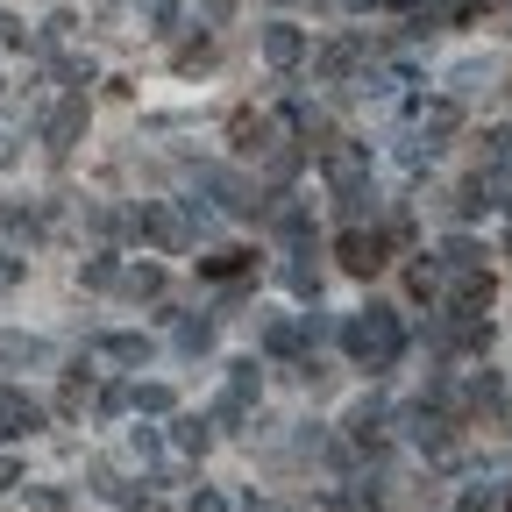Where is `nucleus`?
<instances>
[{"instance_id":"nucleus-1","label":"nucleus","mask_w":512,"mask_h":512,"mask_svg":"<svg viewBox=\"0 0 512 512\" xmlns=\"http://www.w3.org/2000/svg\"><path fill=\"white\" fill-rule=\"evenodd\" d=\"M342 349H349L363 370H392V363H399V349H406V328H399V313L370 306V313L342 320Z\"/></svg>"},{"instance_id":"nucleus-2","label":"nucleus","mask_w":512,"mask_h":512,"mask_svg":"<svg viewBox=\"0 0 512 512\" xmlns=\"http://www.w3.org/2000/svg\"><path fill=\"white\" fill-rule=\"evenodd\" d=\"M121 228H136V235H150L157 249H185V242H192V207L178 214L171 200H150V207H136V214H121Z\"/></svg>"},{"instance_id":"nucleus-3","label":"nucleus","mask_w":512,"mask_h":512,"mask_svg":"<svg viewBox=\"0 0 512 512\" xmlns=\"http://www.w3.org/2000/svg\"><path fill=\"white\" fill-rule=\"evenodd\" d=\"M256 392H264V370H256V356L228 363V392H221V406H214V427H242L249 406H256Z\"/></svg>"},{"instance_id":"nucleus-4","label":"nucleus","mask_w":512,"mask_h":512,"mask_svg":"<svg viewBox=\"0 0 512 512\" xmlns=\"http://www.w3.org/2000/svg\"><path fill=\"white\" fill-rule=\"evenodd\" d=\"M335 256H342V271L377 278V271H384V256H392V235H384V228H349V235L335 242Z\"/></svg>"},{"instance_id":"nucleus-5","label":"nucleus","mask_w":512,"mask_h":512,"mask_svg":"<svg viewBox=\"0 0 512 512\" xmlns=\"http://www.w3.org/2000/svg\"><path fill=\"white\" fill-rule=\"evenodd\" d=\"M200 192H214V200H221V214H242V221H249V214H264V200H256V192H249L242 178H228V171H214V164L200 171Z\"/></svg>"},{"instance_id":"nucleus-6","label":"nucleus","mask_w":512,"mask_h":512,"mask_svg":"<svg viewBox=\"0 0 512 512\" xmlns=\"http://www.w3.org/2000/svg\"><path fill=\"white\" fill-rule=\"evenodd\" d=\"M228 136H235V150H242V157H271V150L285 143L271 114H235V121H228Z\"/></svg>"},{"instance_id":"nucleus-7","label":"nucleus","mask_w":512,"mask_h":512,"mask_svg":"<svg viewBox=\"0 0 512 512\" xmlns=\"http://www.w3.org/2000/svg\"><path fill=\"white\" fill-rule=\"evenodd\" d=\"M43 427V406L29 392H15V384H0V441H15V434H36Z\"/></svg>"},{"instance_id":"nucleus-8","label":"nucleus","mask_w":512,"mask_h":512,"mask_svg":"<svg viewBox=\"0 0 512 512\" xmlns=\"http://www.w3.org/2000/svg\"><path fill=\"white\" fill-rule=\"evenodd\" d=\"M79 136H86V93H72V100L43 121V143H50V150H72Z\"/></svg>"},{"instance_id":"nucleus-9","label":"nucleus","mask_w":512,"mask_h":512,"mask_svg":"<svg viewBox=\"0 0 512 512\" xmlns=\"http://www.w3.org/2000/svg\"><path fill=\"white\" fill-rule=\"evenodd\" d=\"M363 50H370L363 36H342V43H328V50L313 57V79H349L356 64H363Z\"/></svg>"},{"instance_id":"nucleus-10","label":"nucleus","mask_w":512,"mask_h":512,"mask_svg":"<svg viewBox=\"0 0 512 512\" xmlns=\"http://www.w3.org/2000/svg\"><path fill=\"white\" fill-rule=\"evenodd\" d=\"M320 171H328L335 185H356L370 171V150L363 143H328V150H320Z\"/></svg>"},{"instance_id":"nucleus-11","label":"nucleus","mask_w":512,"mask_h":512,"mask_svg":"<svg viewBox=\"0 0 512 512\" xmlns=\"http://www.w3.org/2000/svg\"><path fill=\"white\" fill-rule=\"evenodd\" d=\"M299 349H306V320L271 313V320H264V356H278V363H285V356H299Z\"/></svg>"},{"instance_id":"nucleus-12","label":"nucleus","mask_w":512,"mask_h":512,"mask_svg":"<svg viewBox=\"0 0 512 512\" xmlns=\"http://www.w3.org/2000/svg\"><path fill=\"white\" fill-rule=\"evenodd\" d=\"M491 306V278L484 271H456L448 278V313H484Z\"/></svg>"},{"instance_id":"nucleus-13","label":"nucleus","mask_w":512,"mask_h":512,"mask_svg":"<svg viewBox=\"0 0 512 512\" xmlns=\"http://www.w3.org/2000/svg\"><path fill=\"white\" fill-rule=\"evenodd\" d=\"M264 57L278 64V72H292V64L306 57V29H292V22H271V29H264Z\"/></svg>"},{"instance_id":"nucleus-14","label":"nucleus","mask_w":512,"mask_h":512,"mask_svg":"<svg viewBox=\"0 0 512 512\" xmlns=\"http://www.w3.org/2000/svg\"><path fill=\"white\" fill-rule=\"evenodd\" d=\"M434 271H448V278H456V271H484V249H477L470 235H448V242L434 249Z\"/></svg>"},{"instance_id":"nucleus-15","label":"nucleus","mask_w":512,"mask_h":512,"mask_svg":"<svg viewBox=\"0 0 512 512\" xmlns=\"http://www.w3.org/2000/svg\"><path fill=\"white\" fill-rule=\"evenodd\" d=\"M93 356L136 370V363H150V335H100V342H93Z\"/></svg>"},{"instance_id":"nucleus-16","label":"nucleus","mask_w":512,"mask_h":512,"mask_svg":"<svg viewBox=\"0 0 512 512\" xmlns=\"http://www.w3.org/2000/svg\"><path fill=\"white\" fill-rule=\"evenodd\" d=\"M413 441L427 448V456H448V448H456V434H448V420H441V413H427V406L413 413Z\"/></svg>"},{"instance_id":"nucleus-17","label":"nucleus","mask_w":512,"mask_h":512,"mask_svg":"<svg viewBox=\"0 0 512 512\" xmlns=\"http://www.w3.org/2000/svg\"><path fill=\"white\" fill-rule=\"evenodd\" d=\"M0 363L22 370V363H50V342L43 335H0Z\"/></svg>"},{"instance_id":"nucleus-18","label":"nucleus","mask_w":512,"mask_h":512,"mask_svg":"<svg viewBox=\"0 0 512 512\" xmlns=\"http://www.w3.org/2000/svg\"><path fill=\"white\" fill-rule=\"evenodd\" d=\"M349 441H356V448H377V441H384V406H377V399H363V406L349 413Z\"/></svg>"},{"instance_id":"nucleus-19","label":"nucleus","mask_w":512,"mask_h":512,"mask_svg":"<svg viewBox=\"0 0 512 512\" xmlns=\"http://www.w3.org/2000/svg\"><path fill=\"white\" fill-rule=\"evenodd\" d=\"M249 271V249H214V256H200V278H242Z\"/></svg>"},{"instance_id":"nucleus-20","label":"nucleus","mask_w":512,"mask_h":512,"mask_svg":"<svg viewBox=\"0 0 512 512\" xmlns=\"http://www.w3.org/2000/svg\"><path fill=\"white\" fill-rule=\"evenodd\" d=\"M505 491H512V484H491V477H484V484H463L456 512H491V505H505Z\"/></svg>"},{"instance_id":"nucleus-21","label":"nucleus","mask_w":512,"mask_h":512,"mask_svg":"<svg viewBox=\"0 0 512 512\" xmlns=\"http://www.w3.org/2000/svg\"><path fill=\"white\" fill-rule=\"evenodd\" d=\"M178 448H185V456H207V448H214V420H200V413L178 420Z\"/></svg>"},{"instance_id":"nucleus-22","label":"nucleus","mask_w":512,"mask_h":512,"mask_svg":"<svg viewBox=\"0 0 512 512\" xmlns=\"http://www.w3.org/2000/svg\"><path fill=\"white\" fill-rule=\"evenodd\" d=\"M342 207H349V221H363V214L377 221V185H370V178H356V185H342Z\"/></svg>"},{"instance_id":"nucleus-23","label":"nucleus","mask_w":512,"mask_h":512,"mask_svg":"<svg viewBox=\"0 0 512 512\" xmlns=\"http://www.w3.org/2000/svg\"><path fill=\"white\" fill-rule=\"evenodd\" d=\"M178 349L185 356H207L214 349V320H178Z\"/></svg>"},{"instance_id":"nucleus-24","label":"nucleus","mask_w":512,"mask_h":512,"mask_svg":"<svg viewBox=\"0 0 512 512\" xmlns=\"http://www.w3.org/2000/svg\"><path fill=\"white\" fill-rule=\"evenodd\" d=\"M93 491H100V498H114V505H150V498H143L136 484H121L114 470H93Z\"/></svg>"},{"instance_id":"nucleus-25","label":"nucleus","mask_w":512,"mask_h":512,"mask_svg":"<svg viewBox=\"0 0 512 512\" xmlns=\"http://www.w3.org/2000/svg\"><path fill=\"white\" fill-rule=\"evenodd\" d=\"M121 285L136 292V299H157V292H164V271H157V264H136V271H121Z\"/></svg>"},{"instance_id":"nucleus-26","label":"nucleus","mask_w":512,"mask_h":512,"mask_svg":"<svg viewBox=\"0 0 512 512\" xmlns=\"http://www.w3.org/2000/svg\"><path fill=\"white\" fill-rule=\"evenodd\" d=\"M128 406H143V413H171L178 399H171V384H136V392H128Z\"/></svg>"},{"instance_id":"nucleus-27","label":"nucleus","mask_w":512,"mask_h":512,"mask_svg":"<svg viewBox=\"0 0 512 512\" xmlns=\"http://www.w3.org/2000/svg\"><path fill=\"white\" fill-rule=\"evenodd\" d=\"M79 278H86V285H121V264H114V256H86Z\"/></svg>"},{"instance_id":"nucleus-28","label":"nucleus","mask_w":512,"mask_h":512,"mask_svg":"<svg viewBox=\"0 0 512 512\" xmlns=\"http://www.w3.org/2000/svg\"><path fill=\"white\" fill-rule=\"evenodd\" d=\"M0 221H8V235H29V242L43 235V214H36V207H8Z\"/></svg>"},{"instance_id":"nucleus-29","label":"nucleus","mask_w":512,"mask_h":512,"mask_svg":"<svg viewBox=\"0 0 512 512\" xmlns=\"http://www.w3.org/2000/svg\"><path fill=\"white\" fill-rule=\"evenodd\" d=\"M498 399H505V384H498V377H491V370H484V377H477V384H470V406H477V413H491V406H498Z\"/></svg>"},{"instance_id":"nucleus-30","label":"nucleus","mask_w":512,"mask_h":512,"mask_svg":"<svg viewBox=\"0 0 512 512\" xmlns=\"http://www.w3.org/2000/svg\"><path fill=\"white\" fill-rule=\"evenodd\" d=\"M0 43H8V50H22V43H29V29H22L8 8H0Z\"/></svg>"},{"instance_id":"nucleus-31","label":"nucleus","mask_w":512,"mask_h":512,"mask_svg":"<svg viewBox=\"0 0 512 512\" xmlns=\"http://www.w3.org/2000/svg\"><path fill=\"white\" fill-rule=\"evenodd\" d=\"M143 8H150L157 29H178V0H143Z\"/></svg>"},{"instance_id":"nucleus-32","label":"nucleus","mask_w":512,"mask_h":512,"mask_svg":"<svg viewBox=\"0 0 512 512\" xmlns=\"http://www.w3.org/2000/svg\"><path fill=\"white\" fill-rule=\"evenodd\" d=\"M100 413H107V420L128 413V384H107V392H100Z\"/></svg>"},{"instance_id":"nucleus-33","label":"nucleus","mask_w":512,"mask_h":512,"mask_svg":"<svg viewBox=\"0 0 512 512\" xmlns=\"http://www.w3.org/2000/svg\"><path fill=\"white\" fill-rule=\"evenodd\" d=\"M0 285H22V256L15 249H0Z\"/></svg>"},{"instance_id":"nucleus-34","label":"nucleus","mask_w":512,"mask_h":512,"mask_svg":"<svg viewBox=\"0 0 512 512\" xmlns=\"http://www.w3.org/2000/svg\"><path fill=\"white\" fill-rule=\"evenodd\" d=\"M192 512H228V498L221 491H192Z\"/></svg>"},{"instance_id":"nucleus-35","label":"nucleus","mask_w":512,"mask_h":512,"mask_svg":"<svg viewBox=\"0 0 512 512\" xmlns=\"http://www.w3.org/2000/svg\"><path fill=\"white\" fill-rule=\"evenodd\" d=\"M15 484H22V463H15V456H0V491H15Z\"/></svg>"},{"instance_id":"nucleus-36","label":"nucleus","mask_w":512,"mask_h":512,"mask_svg":"<svg viewBox=\"0 0 512 512\" xmlns=\"http://www.w3.org/2000/svg\"><path fill=\"white\" fill-rule=\"evenodd\" d=\"M505 256H512V235H505Z\"/></svg>"},{"instance_id":"nucleus-37","label":"nucleus","mask_w":512,"mask_h":512,"mask_svg":"<svg viewBox=\"0 0 512 512\" xmlns=\"http://www.w3.org/2000/svg\"><path fill=\"white\" fill-rule=\"evenodd\" d=\"M505 512H512V491H505Z\"/></svg>"}]
</instances>
